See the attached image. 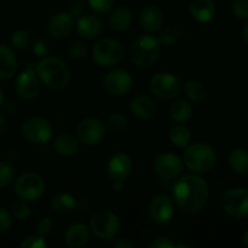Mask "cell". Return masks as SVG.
<instances>
[{
	"label": "cell",
	"instance_id": "cell-50",
	"mask_svg": "<svg viewBox=\"0 0 248 248\" xmlns=\"http://www.w3.org/2000/svg\"><path fill=\"white\" fill-rule=\"evenodd\" d=\"M2 98H4V96H2V90H1V87H0V106H1V103H2Z\"/></svg>",
	"mask_w": 248,
	"mask_h": 248
},
{
	"label": "cell",
	"instance_id": "cell-45",
	"mask_svg": "<svg viewBox=\"0 0 248 248\" xmlns=\"http://www.w3.org/2000/svg\"><path fill=\"white\" fill-rule=\"evenodd\" d=\"M82 10H84V4H82L80 0H77V1H74L72 4V10H70L69 14L72 15L73 17L79 16V15L82 12Z\"/></svg>",
	"mask_w": 248,
	"mask_h": 248
},
{
	"label": "cell",
	"instance_id": "cell-19",
	"mask_svg": "<svg viewBox=\"0 0 248 248\" xmlns=\"http://www.w3.org/2000/svg\"><path fill=\"white\" fill-rule=\"evenodd\" d=\"M77 31L80 36L91 40L101 35L103 31V22L96 15H84L78 19Z\"/></svg>",
	"mask_w": 248,
	"mask_h": 248
},
{
	"label": "cell",
	"instance_id": "cell-20",
	"mask_svg": "<svg viewBox=\"0 0 248 248\" xmlns=\"http://www.w3.org/2000/svg\"><path fill=\"white\" fill-rule=\"evenodd\" d=\"M130 110L136 118L140 120H149L153 119L156 114V104L150 97L140 94L135 97L130 103Z\"/></svg>",
	"mask_w": 248,
	"mask_h": 248
},
{
	"label": "cell",
	"instance_id": "cell-30",
	"mask_svg": "<svg viewBox=\"0 0 248 248\" xmlns=\"http://www.w3.org/2000/svg\"><path fill=\"white\" fill-rule=\"evenodd\" d=\"M184 91L189 101L195 102V103H200L206 97V87L195 80H189L184 86Z\"/></svg>",
	"mask_w": 248,
	"mask_h": 248
},
{
	"label": "cell",
	"instance_id": "cell-23",
	"mask_svg": "<svg viewBox=\"0 0 248 248\" xmlns=\"http://www.w3.org/2000/svg\"><path fill=\"white\" fill-rule=\"evenodd\" d=\"M52 148L60 156H73L79 150V140L69 133H63L53 140Z\"/></svg>",
	"mask_w": 248,
	"mask_h": 248
},
{
	"label": "cell",
	"instance_id": "cell-41",
	"mask_svg": "<svg viewBox=\"0 0 248 248\" xmlns=\"http://www.w3.org/2000/svg\"><path fill=\"white\" fill-rule=\"evenodd\" d=\"M12 224V217L7 210L0 207V232H6L10 229Z\"/></svg>",
	"mask_w": 248,
	"mask_h": 248
},
{
	"label": "cell",
	"instance_id": "cell-25",
	"mask_svg": "<svg viewBox=\"0 0 248 248\" xmlns=\"http://www.w3.org/2000/svg\"><path fill=\"white\" fill-rule=\"evenodd\" d=\"M17 70V58L9 46L0 45V79H10Z\"/></svg>",
	"mask_w": 248,
	"mask_h": 248
},
{
	"label": "cell",
	"instance_id": "cell-8",
	"mask_svg": "<svg viewBox=\"0 0 248 248\" xmlns=\"http://www.w3.org/2000/svg\"><path fill=\"white\" fill-rule=\"evenodd\" d=\"M222 208L234 218H245L248 216V189L232 188L225 190L220 198Z\"/></svg>",
	"mask_w": 248,
	"mask_h": 248
},
{
	"label": "cell",
	"instance_id": "cell-9",
	"mask_svg": "<svg viewBox=\"0 0 248 248\" xmlns=\"http://www.w3.org/2000/svg\"><path fill=\"white\" fill-rule=\"evenodd\" d=\"M132 171V160L126 153L119 152L109 159L107 172L113 182L115 191H121L125 186V181L130 177Z\"/></svg>",
	"mask_w": 248,
	"mask_h": 248
},
{
	"label": "cell",
	"instance_id": "cell-6",
	"mask_svg": "<svg viewBox=\"0 0 248 248\" xmlns=\"http://www.w3.org/2000/svg\"><path fill=\"white\" fill-rule=\"evenodd\" d=\"M183 89L182 79L172 73H156L149 80V90L156 98L162 101H171L178 97Z\"/></svg>",
	"mask_w": 248,
	"mask_h": 248
},
{
	"label": "cell",
	"instance_id": "cell-17",
	"mask_svg": "<svg viewBox=\"0 0 248 248\" xmlns=\"http://www.w3.org/2000/svg\"><path fill=\"white\" fill-rule=\"evenodd\" d=\"M74 29V17L69 12H58L53 15L47 24V31L52 38L64 39Z\"/></svg>",
	"mask_w": 248,
	"mask_h": 248
},
{
	"label": "cell",
	"instance_id": "cell-32",
	"mask_svg": "<svg viewBox=\"0 0 248 248\" xmlns=\"http://www.w3.org/2000/svg\"><path fill=\"white\" fill-rule=\"evenodd\" d=\"M107 125H108L109 130L111 132L120 133L124 132L127 127V119L125 115L120 113H113L107 120Z\"/></svg>",
	"mask_w": 248,
	"mask_h": 248
},
{
	"label": "cell",
	"instance_id": "cell-18",
	"mask_svg": "<svg viewBox=\"0 0 248 248\" xmlns=\"http://www.w3.org/2000/svg\"><path fill=\"white\" fill-rule=\"evenodd\" d=\"M165 17L161 10L154 5H147L140 12V26L148 31H159L164 26Z\"/></svg>",
	"mask_w": 248,
	"mask_h": 248
},
{
	"label": "cell",
	"instance_id": "cell-14",
	"mask_svg": "<svg viewBox=\"0 0 248 248\" xmlns=\"http://www.w3.org/2000/svg\"><path fill=\"white\" fill-rule=\"evenodd\" d=\"M150 219L156 224H166L174 216V200L166 194H160L152 199L149 203Z\"/></svg>",
	"mask_w": 248,
	"mask_h": 248
},
{
	"label": "cell",
	"instance_id": "cell-11",
	"mask_svg": "<svg viewBox=\"0 0 248 248\" xmlns=\"http://www.w3.org/2000/svg\"><path fill=\"white\" fill-rule=\"evenodd\" d=\"M45 191L43 178L33 172L23 173L15 182V194L26 201L38 200Z\"/></svg>",
	"mask_w": 248,
	"mask_h": 248
},
{
	"label": "cell",
	"instance_id": "cell-29",
	"mask_svg": "<svg viewBox=\"0 0 248 248\" xmlns=\"http://www.w3.org/2000/svg\"><path fill=\"white\" fill-rule=\"evenodd\" d=\"M77 205V200L73 195L67 193L56 194L51 198V207L53 211L60 213L70 212Z\"/></svg>",
	"mask_w": 248,
	"mask_h": 248
},
{
	"label": "cell",
	"instance_id": "cell-26",
	"mask_svg": "<svg viewBox=\"0 0 248 248\" xmlns=\"http://www.w3.org/2000/svg\"><path fill=\"white\" fill-rule=\"evenodd\" d=\"M229 166L239 176H248V150L245 148H235L230 152Z\"/></svg>",
	"mask_w": 248,
	"mask_h": 248
},
{
	"label": "cell",
	"instance_id": "cell-24",
	"mask_svg": "<svg viewBox=\"0 0 248 248\" xmlns=\"http://www.w3.org/2000/svg\"><path fill=\"white\" fill-rule=\"evenodd\" d=\"M109 26L115 31H124L131 27L133 22V15L128 7L120 6L114 9L109 16Z\"/></svg>",
	"mask_w": 248,
	"mask_h": 248
},
{
	"label": "cell",
	"instance_id": "cell-28",
	"mask_svg": "<svg viewBox=\"0 0 248 248\" xmlns=\"http://www.w3.org/2000/svg\"><path fill=\"white\" fill-rule=\"evenodd\" d=\"M169 137L172 144L176 145L177 148H186L190 144L191 132L186 126L178 124L171 128Z\"/></svg>",
	"mask_w": 248,
	"mask_h": 248
},
{
	"label": "cell",
	"instance_id": "cell-21",
	"mask_svg": "<svg viewBox=\"0 0 248 248\" xmlns=\"http://www.w3.org/2000/svg\"><path fill=\"white\" fill-rule=\"evenodd\" d=\"M90 240L89 228L82 223H74L64 234V242L70 248H81L86 246Z\"/></svg>",
	"mask_w": 248,
	"mask_h": 248
},
{
	"label": "cell",
	"instance_id": "cell-51",
	"mask_svg": "<svg viewBox=\"0 0 248 248\" xmlns=\"http://www.w3.org/2000/svg\"><path fill=\"white\" fill-rule=\"evenodd\" d=\"M190 1H191V0H190Z\"/></svg>",
	"mask_w": 248,
	"mask_h": 248
},
{
	"label": "cell",
	"instance_id": "cell-16",
	"mask_svg": "<svg viewBox=\"0 0 248 248\" xmlns=\"http://www.w3.org/2000/svg\"><path fill=\"white\" fill-rule=\"evenodd\" d=\"M17 94L23 99L35 98L40 91V80L36 75L35 70L27 69L17 77L15 84Z\"/></svg>",
	"mask_w": 248,
	"mask_h": 248
},
{
	"label": "cell",
	"instance_id": "cell-10",
	"mask_svg": "<svg viewBox=\"0 0 248 248\" xmlns=\"http://www.w3.org/2000/svg\"><path fill=\"white\" fill-rule=\"evenodd\" d=\"M52 125L44 118H31L22 126V136L31 144H46L52 138Z\"/></svg>",
	"mask_w": 248,
	"mask_h": 248
},
{
	"label": "cell",
	"instance_id": "cell-38",
	"mask_svg": "<svg viewBox=\"0 0 248 248\" xmlns=\"http://www.w3.org/2000/svg\"><path fill=\"white\" fill-rule=\"evenodd\" d=\"M90 7L97 14H107L114 6V0H87Z\"/></svg>",
	"mask_w": 248,
	"mask_h": 248
},
{
	"label": "cell",
	"instance_id": "cell-22",
	"mask_svg": "<svg viewBox=\"0 0 248 248\" xmlns=\"http://www.w3.org/2000/svg\"><path fill=\"white\" fill-rule=\"evenodd\" d=\"M189 12L196 22L207 23L215 17L216 5L212 0H191Z\"/></svg>",
	"mask_w": 248,
	"mask_h": 248
},
{
	"label": "cell",
	"instance_id": "cell-42",
	"mask_svg": "<svg viewBox=\"0 0 248 248\" xmlns=\"http://www.w3.org/2000/svg\"><path fill=\"white\" fill-rule=\"evenodd\" d=\"M48 50H50V48H48L47 41L43 40V39H39V40H36L35 43H34L33 51L38 57H46L48 53Z\"/></svg>",
	"mask_w": 248,
	"mask_h": 248
},
{
	"label": "cell",
	"instance_id": "cell-34",
	"mask_svg": "<svg viewBox=\"0 0 248 248\" xmlns=\"http://www.w3.org/2000/svg\"><path fill=\"white\" fill-rule=\"evenodd\" d=\"M15 181V170L9 162L0 161V189L9 186Z\"/></svg>",
	"mask_w": 248,
	"mask_h": 248
},
{
	"label": "cell",
	"instance_id": "cell-43",
	"mask_svg": "<svg viewBox=\"0 0 248 248\" xmlns=\"http://www.w3.org/2000/svg\"><path fill=\"white\" fill-rule=\"evenodd\" d=\"M176 245L172 241L171 239L166 236H159L154 240V241L150 242L149 247L150 248H173Z\"/></svg>",
	"mask_w": 248,
	"mask_h": 248
},
{
	"label": "cell",
	"instance_id": "cell-7",
	"mask_svg": "<svg viewBox=\"0 0 248 248\" xmlns=\"http://www.w3.org/2000/svg\"><path fill=\"white\" fill-rule=\"evenodd\" d=\"M90 229L98 239L113 241L120 230V219L110 211L101 210L90 219Z\"/></svg>",
	"mask_w": 248,
	"mask_h": 248
},
{
	"label": "cell",
	"instance_id": "cell-15",
	"mask_svg": "<svg viewBox=\"0 0 248 248\" xmlns=\"http://www.w3.org/2000/svg\"><path fill=\"white\" fill-rule=\"evenodd\" d=\"M154 171L157 176L165 179H173L181 176L183 171V162L182 159L172 153H164L155 159Z\"/></svg>",
	"mask_w": 248,
	"mask_h": 248
},
{
	"label": "cell",
	"instance_id": "cell-47",
	"mask_svg": "<svg viewBox=\"0 0 248 248\" xmlns=\"http://www.w3.org/2000/svg\"><path fill=\"white\" fill-rule=\"evenodd\" d=\"M242 39H244L245 43L248 45V19H247V23L245 24L244 29H242Z\"/></svg>",
	"mask_w": 248,
	"mask_h": 248
},
{
	"label": "cell",
	"instance_id": "cell-27",
	"mask_svg": "<svg viewBox=\"0 0 248 248\" xmlns=\"http://www.w3.org/2000/svg\"><path fill=\"white\" fill-rule=\"evenodd\" d=\"M193 115V106L186 99H177L170 106V116L173 121L183 124Z\"/></svg>",
	"mask_w": 248,
	"mask_h": 248
},
{
	"label": "cell",
	"instance_id": "cell-1",
	"mask_svg": "<svg viewBox=\"0 0 248 248\" xmlns=\"http://www.w3.org/2000/svg\"><path fill=\"white\" fill-rule=\"evenodd\" d=\"M173 200L186 213H196L202 210L210 198V186L198 174H184L172 186Z\"/></svg>",
	"mask_w": 248,
	"mask_h": 248
},
{
	"label": "cell",
	"instance_id": "cell-48",
	"mask_svg": "<svg viewBox=\"0 0 248 248\" xmlns=\"http://www.w3.org/2000/svg\"><path fill=\"white\" fill-rule=\"evenodd\" d=\"M242 245H244V246L248 247V230H247L246 232H245L244 236H242Z\"/></svg>",
	"mask_w": 248,
	"mask_h": 248
},
{
	"label": "cell",
	"instance_id": "cell-39",
	"mask_svg": "<svg viewBox=\"0 0 248 248\" xmlns=\"http://www.w3.org/2000/svg\"><path fill=\"white\" fill-rule=\"evenodd\" d=\"M232 14L242 21L248 19V0H235L232 4Z\"/></svg>",
	"mask_w": 248,
	"mask_h": 248
},
{
	"label": "cell",
	"instance_id": "cell-13",
	"mask_svg": "<svg viewBox=\"0 0 248 248\" xmlns=\"http://www.w3.org/2000/svg\"><path fill=\"white\" fill-rule=\"evenodd\" d=\"M132 77L127 70L111 69L104 75L103 87L111 96H124L131 90Z\"/></svg>",
	"mask_w": 248,
	"mask_h": 248
},
{
	"label": "cell",
	"instance_id": "cell-35",
	"mask_svg": "<svg viewBox=\"0 0 248 248\" xmlns=\"http://www.w3.org/2000/svg\"><path fill=\"white\" fill-rule=\"evenodd\" d=\"M31 44V35L27 31L19 29L11 35V45L17 50H24Z\"/></svg>",
	"mask_w": 248,
	"mask_h": 248
},
{
	"label": "cell",
	"instance_id": "cell-37",
	"mask_svg": "<svg viewBox=\"0 0 248 248\" xmlns=\"http://www.w3.org/2000/svg\"><path fill=\"white\" fill-rule=\"evenodd\" d=\"M46 246H47V242L45 241L44 236L38 234L24 237L23 241L19 244L21 248H45Z\"/></svg>",
	"mask_w": 248,
	"mask_h": 248
},
{
	"label": "cell",
	"instance_id": "cell-2",
	"mask_svg": "<svg viewBox=\"0 0 248 248\" xmlns=\"http://www.w3.org/2000/svg\"><path fill=\"white\" fill-rule=\"evenodd\" d=\"M35 73L39 80L48 89L60 91L67 87L70 80V73L67 64L61 58L46 56L36 64Z\"/></svg>",
	"mask_w": 248,
	"mask_h": 248
},
{
	"label": "cell",
	"instance_id": "cell-40",
	"mask_svg": "<svg viewBox=\"0 0 248 248\" xmlns=\"http://www.w3.org/2000/svg\"><path fill=\"white\" fill-rule=\"evenodd\" d=\"M53 223L51 220V218L48 217H43L35 225V234L40 235V236H46L47 234H50L51 230H52Z\"/></svg>",
	"mask_w": 248,
	"mask_h": 248
},
{
	"label": "cell",
	"instance_id": "cell-4",
	"mask_svg": "<svg viewBox=\"0 0 248 248\" xmlns=\"http://www.w3.org/2000/svg\"><path fill=\"white\" fill-rule=\"evenodd\" d=\"M183 160L186 167L194 173H207L215 167L217 154L211 145L195 143L186 147Z\"/></svg>",
	"mask_w": 248,
	"mask_h": 248
},
{
	"label": "cell",
	"instance_id": "cell-33",
	"mask_svg": "<svg viewBox=\"0 0 248 248\" xmlns=\"http://www.w3.org/2000/svg\"><path fill=\"white\" fill-rule=\"evenodd\" d=\"M11 213L15 219L19 220V222H24L31 216V207H29L26 201L21 199V200H17L16 202H14L11 207Z\"/></svg>",
	"mask_w": 248,
	"mask_h": 248
},
{
	"label": "cell",
	"instance_id": "cell-5",
	"mask_svg": "<svg viewBox=\"0 0 248 248\" xmlns=\"http://www.w3.org/2000/svg\"><path fill=\"white\" fill-rule=\"evenodd\" d=\"M124 57H125V47L116 39H101L94 44L92 48V60L99 67H113L119 64Z\"/></svg>",
	"mask_w": 248,
	"mask_h": 248
},
{
	"label": "cell",
	"instance_id": "cell-44",
	"mask_svg": "<svg viewBox=\"0 0 248 248\" xmlns=\"http://www.w3.org/2000/svg\"><path fill=\"white\" fill-rule=\"evenodd\" d=\"M113 246L115 248H132L133 244L126 237H120V239L113 240Z\"/></svg>",
	"mask_w": 248,
	"mask_h": 248
},
{
	"label": "cell",
	"instance_id": "cell-49",
	"mask_svg": "<svg viewBox=\"0 0 248 248\" xmlns=\"http://www.w3.org/2000/svg\"><path fill=\"white\" fill-rule=\"evenodd\" d=\"M176 248H184V247H186V248H193L194 246L191 244H179V245H176V246H174Z\"/></svg>",
	"mask_w": 248,
	"mask_h": 248
},
{
	"label": "cell",
	"instance_id": "cell-36",
	"mask_svg": "<svg viewBox=\"0 0 248 248\" xmlns=\"http://www.w3.org/2000/svg\"><path fill=\"white\" fill-rule=\"evenodd\" d=\"M67 52L69 57H72L73 60H82L87 55V46L82 41L75 40L69 44Z\"/></svg>",
	"mask_w": 248,
	"mask_h": 248
},
{
	"label": "cell",
	"instance_id": "cell-31",
	"mask_svg": "<svg viewBox=\"0 0 248 248\" xmlns=\"http://www.w3.org/2000/svg\"><path fill=\"white\" fill-rule=\"evenodd\" d=\"M159 31L160 33L157 39H159L160 44L165 46L174 45L179 40V36H181V33L174 26H166L160 29Z\"/></svg>",
	"mask_w": 248,
	"mask_h": 248
},
{
	"label": "cell",
	"instance_id": "cell-12",
	"mask_svg": "<svg viewBox=\"0 0 248 248\" xmlns=\"http://www.w3.org/2000/svg\"><path fill=\"white\" fill-rule=\"evenodd\" d=\"M106 135L104 124L97 118L82 119L77 126L78 140L85 145H96Z\"/></svg>",
	"mask_w": 248,
	"mask_h": 248
},
{
	"label": "cell",
	"instance_id": "cell-3",
	"mask_svg": "<svg viewBox=\"0 0 248 248\" xmlns=\"http://www.w3.org/2000/svg\"><path fill=\"white\" fill-rule=\"evenodd\" d=\"M160 53L161 44L159 39L149 34H142L131 44L130 57L136 67H150L159 60Z\"/></svg>",
	"mask_w": 248,
	"mask_h": 248
},
{
	"label": "cell",
	"instance_id": "cell-46",
	"mask_svg": "<svg viewBox=\"0 0 248 248\" xmlns=\"http://www.w3.org/2000/svg\"><path fill=\"white\" fill-rule=\"evenodd\" d=\"M6 127H7L6 118H5L4 114L0 113V136L4 135V132L6 131Z\"/></svg>",
	"mask_w": 248,
	"mask_h": 248
}]
</instances>
